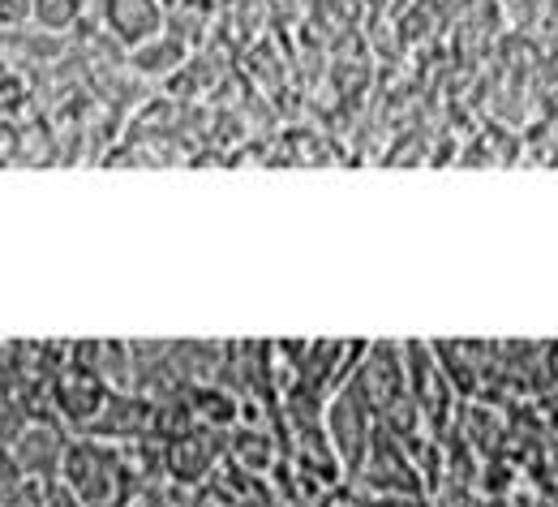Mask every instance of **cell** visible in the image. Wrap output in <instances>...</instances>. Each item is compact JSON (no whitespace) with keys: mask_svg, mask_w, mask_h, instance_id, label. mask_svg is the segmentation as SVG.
<instances>
[{"mask_svg":"<svg viewBox=\"0 0 558 507\" xmlns=\"http://www.w3.org/2000/svg\"><path fill=\"white\" fill-rule=\"evenodd\" d=\"M99 17H104V31L125 52H134L146 39H155L159 31H168L163 0H99Z\"/></svg>","mask_w":558,"mask_h":507,"instance_id":"7a4b0ae2","label":"cell"},{"mask_svg":"<svg viewBox=\"0 0 558 507\" xmlns=\"http://www.w3.org/2000/svg\"><path fill=\"white\" fill-rule=\"evenodd\" d=\"M31 22V0H0V26H22Z\"/></svg>","mask_w":558,"mask_h":507,"instance_id":"5b68a950","label":"cell"},{"mask_svg":"<svg viewBox=\"0 0 558 507\" xmlns=\"http://www.w3.org/2000/svg\"><path fill=\"white\" fill-rule=\"evenodd\" d=\"M52 400L57 409L70 418V422H82V426H95V418L104 413L108 405V383L95 365L86 362H70L57 370L52 378Z\"/></svg>","mask_w":558,"mask_h":507,"instance_id":"6da1fadb","label":"cell"},{"mask_svg":"<svg viewBox=\"0 0 558 507\" xmlns=\"http://www.w3.org/2000/svg\"><path fill=\"white\" fill-rule=\"evenodd\" d=\"M185 57H190V44L172 31H159L155 39H146L142 48L130 52V65L142 77H172L177 70H185Z\"/></svg>","mask_w":558,"mask_h":507,"instance_id":"3957f363","label":"cell"},{"mask_svg":"<svg viewBox=\"0 0 558 507\" xmlns=\"http://www.w3.org/2000/svg\"><path fill=\"white\" fill-rule=\"evenodd\" d=\"M86 13V0H31V22L52 31V35H65L82 22Z\"/></svg>","mask_w":558,"mask_h":507,"instance_id":"277c9868","label":"cell"}]
</instances>
